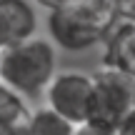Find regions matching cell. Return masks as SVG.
I'll return each mask as SVG.
<instances>
[{
	"instance_id": "9",
	"label": "cell",
	"mask_w": 135,
	"mask_h": 135,
	"mask_svg": "<svg viewBox=\"0 0 135 135\" xmlns=\"http://www.w3.org/2000/svg\"><path fill=\"white\" fill-rule=\"evenodd\" d=\"M115 135H135V108H133L130 113H128L125 118H123L120 123H118Z\"/></svg>"
},
{
	"instance_id": "7",
	"label": "cell",
	"mask_w": 135,
	"mask_h": 135,
	"mask_svg": "<svg viewBox=\"0 0 135 135\" xmlns=\"http://www.w3.org/2000/svg\"><path fill=\"white\" fill-rule=\"evenodd\" d=\"M28 133L30 135H73L75 125L53 113L50 108H40L28 118Z\"/></svg>"
},
{
	"instance_id": "4",
	"label": "cell",
	"mask_w": 135,
	"mask_h": 135,
	"mask_svg": "<svg viewBox=\"0 0 135 135\" xmlns=\"http://www.w3.org/2000/svg\"><path fill=\"white\" fill-rule=\"evenodd\" d=\"M90 88H93L90 75L78 70H63L50 78L43 93L53 113L65 118L70 125H83L88 113V100H90Z\"/></svg>"
},
{
	"instance_id": "14",
	"label": "cell",
	"mask_w": 135,
	"mask_h": 135,
	"mask_svg": "<svg viewBox=\"0 0 135 135\" xmlns=\"http://www.w3.org/2000/svg\"><path fill=\"white\" fill-rule=\"evenodd\" d=\"M5 48H8V38H5V30L0 25V50H5Z\"/></svg>"
},
{
	"instance_id": "3",
	"label": "cell",
	"mask_w": 135,
	"mask_h": 135,
	"mask_svg": "<svg viewBox=\"0 0 135 135\" xmlns=\"http://www.w3.org/2000/svg\"><path fill=\"white\" fill-rule=\"evenodd\" d=\"M45 25H48L50 40L68 53H83V50L95 48L98 43H103L105 33L110 30L105 25H100L95 18H90L80 5L50 10Z\"/></svg>"
},
{
	"instance_id": "11",
	"label": "cell",
	"mask_w": 135,
	"mask_h": 135,
	"mask_svg": "<svg viewBox=\"0 0 135 135\" xmlns=\"http://www.w3.org/2000/svg\"><path fill=\"white\" fill-rule=\"evenodd\" d=\"M73 135H115V130H105V128H95V125H75V133Z\"/></svg>"
},
{
	"instance_id": "2",
	"label": "cell",
	"mask_w": 135,
	"mask_h": 135,
	"mask_svg": "<svg viewBox=\"0 0 135 135\" xmlns=\"http://www.w3.org/2000/svg\"><path fill=\"white\" fill-rule=\"evenodd\" d=\"M90 100L85 123L105 130H115L118 123L135 108V75L100 68L90 75Z\"/></svg>"
},
{
	"instance_id": "1",
	"label": "cell",
	"mask_w": 135,
	"mask_h": 135,
	"mask_svg": "<svg viewBox=\"0 0 135 135\" xmlns=\"http://www.w3.org/2000/svg\"><path fill=\"white\" fill-rule=\"evenodd\" d=\"M55 75V48L45 38H28L0 50V83L23 98H35Z\"/></svg>"
},
{
	"instance_id": "5",
	"label": "cell",
	"mask_w": 135,
	"mask_h": 135,
	"mask_svg": "<svg viewBox=\"0 0 135 135\" xmlns=\"http://www.w3.org/2000/svg\"><path fill=\"white\" fill-rule=\"evenodd\" d=\"M105 53H103V68L135 75V23L118 18L103 38Z\"/></svg>"
},
{
	"instance_id": "6",
	"label": "cell",
	"mask_w": 135,
	"mask_h": 135,
	"mask_svg": "<svg viewBox=\"0 0 135 135\" xmlns=\"http://www.w3.org/2000/svg\"><path fill=\"white\" fill-rule=\"evenodd\" d=\"M0 25L8 38V48L33 38L38 30V15L28 0H0Z\"/></svg>"
},
{
	"instance_id": "12",
	"label": "cell",
	"mask_w": 135,
	"mask_h": 135,
	"mask_svg": "<svg viewBox=\"0 0 135 135\" xmlns=\"http://www.w3.org/2000/svg\"><path fill=\"white\" fill-rule=\"evenodd\" d=\"M35 3L50 13V10H63V8H70V5H75L78 0H35Z\"/></svg>"
},
{
	"instance_id": "8",
	"label": "cell",
	"mask_w": 135,
	"mask_h": 135,
	"mask_svg": "<svg viewBox=\"0 0 135 135\" xmlns=\"http://www.w3.org/2000/svg\"><path fill=\"white\" fill-rule=\"evenodd\" d=\"M30 118V110L25 105V98L10 90L5 83H0V128L13 125V123H25Z\"/></svg>"
},
{
	"instance_id": "13",
	"label": "cell",
	"mask_w": 135,
	"mask_h": 135,
	"mask_svg": "<svg viewBox=\"0 0 135 135\" xmlns=\"http://www.w3.org/2000/svg\"><path fill=\"white\" fill-rule=\"evenodd\" d=\"M0 135H30L28 133V120L25 123H13V125H3Z\"/></svg>"
},
{
	"instance_id": "10",
	"label": "cell",
	"mask_w": 135,
	"mask_h": 135,
	"mask_svg": "<svg viewBox=\"0 0 135 135\" xmlns=\"http://www.w3.org/2000/svg\"><path fill=\"white\" fill-rule=\"evenodd\" d=\"M118 18L135 23V0H118Z\"/></svg>"
}]
</instances>
